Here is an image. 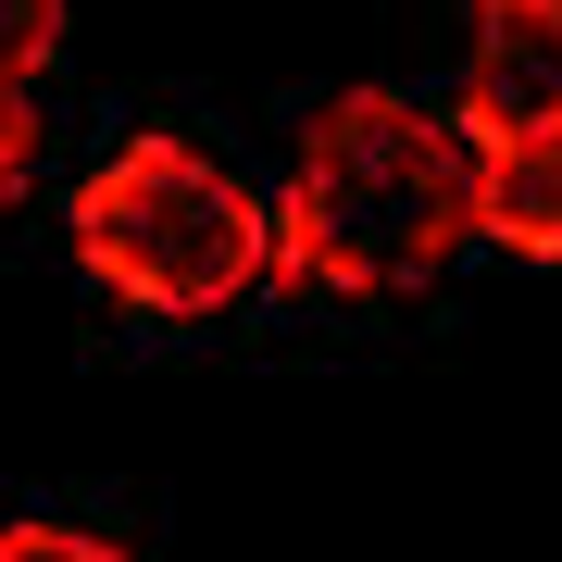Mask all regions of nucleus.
Returning a JSON list of instances; mask_svg holds the SVG:
<instances>
[{
  "instance_id": "3",
  "label": "nucleus",
  "mask_w": 562,
  "mask_h": 562,
  "mask_svg": "<svg viewBox=\"0 0 562 562\" xmlns=\"http://www.w3.org/2000/svg\"><path fill=\"white\" fill-rule=\"evenodd\" d=\"M462 125L487 150L562 125V0H475L462 13Z\"/></svg>"
},
{
  "instance_id": "7",
  "label": "nucleus",
  "mask_w": 562,
  "mask_h": 562,
  "mask_svg": "<svg viewBox=\"0 0 562 562\" xmlns=\"http://www.w3.org/2000/svg\"><path fill=\"white\" fill-rule=\"evenodd\" d=\"M25 162H38V113H25V88H0V201L25 188Z\"/></svg>"
},
{
  "instance_id": "2",
  "label": "nucleus",
  "mask_w": 562,
  "mask_h": 562,
  "mask_svg": "<svg viewBox=\"0 0 562 562\" xmlns=\"http://www.w3.org/2000/svg\"><path fill=\"white\" fill-rule=\"evenodd\" d=\"M76 262L113 301H138L162 325H201V313L250 301V288L276 276V213H262L201 138L150 125V138L101 150V176L76 188Z\"/></svg>"
},
{
  "instance_id": "5",
  "label": "nucleus",
  "mask_w": 562,
  "mask_h": 562,
  "mask_svg": "<svg viewBox=\"0 0 562 562\" xmlns=\"http://www.w3.org/2000/svg\"><path fill=\"white\" fill-rule=\"evenodd\" d=\"M50 50H63V0H0V88L50 76Z\"/></svg>"
},
{
  "instance_id": "6",
  "label": "nucleus",
  "mask_w": 562,
  "mask_h": 562,
  "mask_svg": "<svg viewBox=\"0 0 562 562\" xmlns=\"http://www.w3.org/2000/svg\"><path fill=\"white\" fill-rule=\"evenodd\" d=\"M0 562H125L101 525H63V513H25V525H0Z\"/></svg>"
},
{
  "instance_id": "4",
  "label": "nucleus",
  "mask_w": 562,
  "mask_h": 562,
  "mask_svg": "<svg viewBox=\"0 0 562 562\" xmlns=\"http://www.w3.org/2000/svg\"><path fill=\"white\" fill-rule=\"evenodd\" d=\"M475 238H501L525 262H562V125L475 150Z\"/></svg>"
},
{
  "instance_id": "1",
  "label": "nucleus",
  "mask_w": 562,
  "mask_h": 562,
  "mask_svg": "<svg viewBox=\"0 0 562 562\" xmlns=\"http://www.w3.org/2000/svg\"><path fill=\"white\" fill-rule=\"evenodd\" d=\"M475 238V150L450 138L401 88H338L301 125L276 201V262L301 288H350V301H401Z\"/></svg>"
}]
</instances>
